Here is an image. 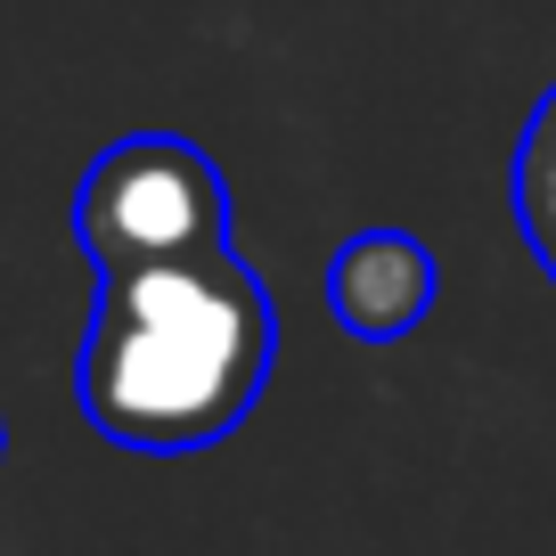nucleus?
<instances>
[{"label":"nucleus","instance_id":"7ed1b4c3","mask_svg":"<svg viewBox=\"0 0 556 556\" xmlns=\"http://www.w3.org/2000/svg\"><path fill=\"white\" fill-rule=\"evenodd\" d=\"M434 278L442 270L426 254V238H409V229H361L328 262V312L361 344H393V336H409L417 319L434 312Z\"/></svg>","mask_w":556,"mask_h":556},{"label":"nucleus","instance_id":"20e7f679","mask_svg":"<svg viewBox=\"0 0 556 556\" xmlns=\"http://www.w3.org/2000/svg\"><path fill=\"white\" fill-rule=\"evenodd\" d=\"M516 222H523L532 262L556 278V83H548V99L532 106L523 148H516Z\"/></svg>","mask_w":556,"mask_h":556},{"label":"nucleus","instance_id":"f03ea898","mask_svg":"<svg viewBox=\"0 0 556 556\" xmlns=\"http://www.w3.org/2000/svg\"><path fill=\"white\" fill-rule=\"evenodd\" d=\"M74 238L99 270L131 262H180L229 245V180L222 164L180 131L115 139L74 189Z\"/></svg>","mask_w":556,"mask_h":556},{"label":"nucleus","instance_id":"f257e3e1","mask_svg":"<svg viewBox=\"0 0 556 556\" xmlns=\"http://www.w3.org/2000/svg\"><path fill=\"white\" fill-rule=\"evenodd\" d=\"M270 287L254 278V262L213 245L180 262L99 270V312L74 361V393L106 442L180 458L238 434L270 384Z\"/></svg>","mask_w":556,"mask_h":556}]
</instances>
